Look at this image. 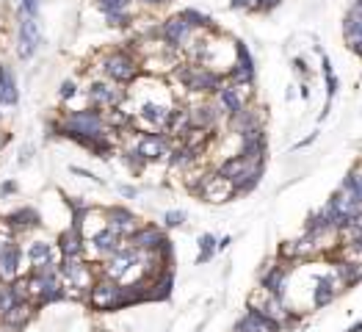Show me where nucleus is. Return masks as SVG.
I'll return each mask as SVG.
<instances>
[{"label":"nucleus","mask_w":362,"mask_h":332,"mask_svg":"<svg viewBox=\"0 0 362 332\" xmlns=\"http://www.w3.org/2000/svg\"><path fill=\"white\" fill-rule=\"evenodd\" d=\"M14 189H17V186H14V183H6V186H0V194H12V191H14Z\"/></svg>","instance_id":"c9c22d12"},{"label":"nucleus","mask_w":362,"mask_h":332,"mask_svg":"<svg viewBox=\"0 0 362 332\" xmlns=\"http://www.w3.org/2000/svg\"><path fill=\"white\" fill-rule=\"evenodd\" d=\"M356 6H359V9H362V0H356Z\"/></svg>","instance_id":"4c0bfd02"},{"label":"nucleus","mask_w":362,"mask_h":332,"mask_svg":"<svg viewBox=\"0 0 362 332\" xmlns=\"http://www.w3.org/2000/svg\"><path fill=\"white\" fill-rule=\"evenodd\" d=\"M130 0H97V6L105 12V14H116V12H125Z\"/></svg>","instance_id":"c85d7f7f"},{"label":"nucleus","mask_w":362,"mask_h":332,"mask_svg":"<svg viewBox=\"0 0 362 332\" xmlns=\"http://www.w3.org/2000/svg\"><path fill=\"white\" fill-rule=\"evenodd\" d=\"M36 225H39V214L34 208H20L6 216V227H12V230H31Z\"/></svg>","instance_id":"393cba45"},{"label":"nucleus","mask_w":362,"mask_h":332,"mask_svg":"<svg viewBox=\"0 0 362 332\" xmlns=\"http://www.w3.org/2000/svg\"><path fill=\"white\" fill-rule=\"evenodd\" d=\"M219 119V111L213 105H197L189 111V125L191 127H200V130H211Z\"/></svg>","instance_id":"4be33fe9"},{"label":"nucleus","mask_w":362,"mask_h":332,"mask_svg":"<svg viewBox=\"0 0 362 332\" xmlns=\"http://www.w3.org/2000/svg\"><path fill=\"white\" fill-rule=\"evenodd\" d=\"M323 75H326V94H329V100L334 97V92H337V78H334V72H332V64H329V59L323 56Z\"/></svg>","instance_id":"c756f323"},{"label":"nucleus","mask_w":362,"mask_h":332,"mask_svg":"<svg viewBox=\"0 0 362 332\" xmlns=\"http://www.w3.org/2000/svg\"><path fill=\"white\" fill-rule=\"evenodd\" d=\"M194 191H197L202 200H208V203H227V200H233V197H235L233 183H230V180H224L219 172H216V175L202 178V183H200Z\"/></svg>","instance_id":"423d86ee"},{"label":"nucleus","mask_w":362,"mask_h":332,"mask_svg":"<svg viewBox=\"0 0 362 332\" xmlns=\"http://www.w3.org/2000/svg\"><path fill=\"white\" fill-rule=\"evenodd\" d=\"M17 81L9 67H0V105H14L17 103Z\"/></svg>","instance_id":"5701e85b"},{"label":"nucleus","mask_w":362,"mask_h":332,"mask_svg":"<svg viewBox=\"0 0 362 332\" xmlns=\"http://www.w3.org/2000/svg\"><path fill=\"white\" fill-rule=\"evenodd\" d=\"M94 332H108V329H94Z\"/></svg>","instance_id":"58836bf2"},{"label":"nucleus","mask_w":362,"mask_h":332,"mask_svg":"<svg viewBox=\"0 0 362 332\" xmlns=\"http://www.w3.org/2000/svg\"><path fill=\"white\" fill-rule=\"evenodd\" d=\"M58 133L67 136V138H75L78 144L86 147L89 141L108 136V125H105V116L97 108H83V111L67 114L58 125Z\"/></svg>","instance_id":"f257e3e1"},{"label":"nucleus","mask_w":362,"mask_h":332,"mask_svg":"<svg viewBox=\"0 0 362 332\" xmlns=\"http://www.w3.org/2000/svg\"><path fill=\"white\" fill-rule=\"evenodd\" d=\"M169 114H171V108H169L166 103H147V105H141V111H138V116H141L147 125H152V127H166Z\"/></svg>","instance_id":"aec40b11"},{"label":"nucleus","mask_w":362,"mask_h":332,"mask_svg":"<svg viewBox=\"0 0 362 332\" xmlns=\"http://www.w3.org/2000/svg\"><path fill=\"white\" fill-rule=\"evenodd\" d=\"M169 163L171 166H189V163H194V152L189 149V147H174V149H169Z\"/></svg>","instance_id":"bb28decb"},{"label":"nucleus","mask_w":362,"mask_h":332,"mask_svg":"<svg viewBox=\"0 0 362 332\" xmlns=\"http://www.w3.org/2000/svg\"><path fill=\"white\" fill-rule=\"evenodd\" d=\"M75 92H78V89H75V83H72V81H64V83H61V97H64V100L75 97Z\"/></svg>","instance_id":"473e14b6"},{"label":"nucleus","mask_w":362,"mask_h":332,"mask_svg":"<svg viewBox=\"0 0 362 332\" xmlns=\"http://www.w3.org/2000/svg\"><path fill=\"white\" fill-rule=\"evenodd\" d=\"M233 332H282V329H279V324H274L271 318H266L260 310L249 307V310L238 318V324L233 326Z\"/></svg>","instance_id":"1a4fd4ad"},{"label":"nucleus","mask_w":362,"mask_h":332,"mask_svg":"<svg viewBox=\"0 0 362 332\" xmlns=\"http://www.w3.org/2000/svg\"><path fill=\"white\" fill-rule=\"evenodd\" d=\"M216 94H219L222 108H224L230 116H235L238 111H244V108H246V103H244V97H241L238 86H224V83H222V89H219Z\"/></svg>","instance_id":"412c9836"},{"label":"nucleus","mask_w":362,"mask_h":332,"mask_svg":"<svg viewBox=\"0 0 362 332\" xmlns=\"http://www.w3.org/2000/svg\"><path fill=\"white\" fill-rule=\"evenodd\" d=\"M89 100L94 105H103V108H116L125 100V92L114 89L111 83H92L89 86Z\"/></svg>","instance_id":"2eb2a0df"},{"label":"nucleus","mask_w":362,"mask_h":332,"mask_svg":"<svg viewBox=\"0 0 362 332\" xmlns=\"http://www.w3.org/2000/svg\"><path fill=\"white\" fill-rule=\"evenodd\" d=\"M340 291H343V282H340V277H337V274H326V277H321V280H318V285H315V296H312L315 307L329 304V302H332Z\"/></svg>","instance_id":"6ab92c4d"},{"label":"nucleus","mask_w":362,"mask_h":332,"mask_svg":"<svg viewBox=\"0 0 362 332\" xmlns=\"http://www.w3.org/2000/svg\"><path fill=\"white\" fill-rule=\"evenodd\" d=\"M31 315H34L31 302H17L3 318H0V324H9V326H14V329H23V326L31 321Z\"/></svg>","instance_id":"b1692460"},{"label":"nucleus","mask_w":362,"mask_h":332,"mask_svg":"<svg viewBox=\"0 0 362 332\" xmlns=\"http://www.w3.org/2000/svg\"><path fill=\"white\" fill-rule=\"evenodd\" d=\"M260 285H263V291L268 293V296H274V299H285V285H288V271L282 269V266H271L266 274H263V280H260Z\"/></svg>","instance_id":"dca6fc26"},{"label":"nucleus","mask_w":362,"mask_h":332,"mask_svg":"<svg viewBox=\"0 0 362 332\" xmlns=\"http://www.w3.org/2000/svg\"><path fill=\"white\" fill-rule=\"evenodd\" d=\"M163 222H166V227H180V225H186V214L183 211H169L163 216Z\"/></svg>","instance_id":"7c9ffc66"},{"label":"nucleus","mask_w":362,"mask_h":332,"mask_svg":"<svg viewBox=\"0 0 362 332\" xmlns=\"http://www.w3.org/2000/svg\"><path fill=\"white\" fill-rule=\"evenodd\" d=\"M169 149H171V144H169V138H166L163 133H144V136L138 138V144H136L133 152L147 163V160H160V158H166Z\"/></svg>","instance_id":"0eeeda50"},{"label":"nucleus","mask_w":362,"mask_h":332,"mask_svg":"<svg viewBox=\"0 0 362 332\" xmlns=\"http://www.w3.org/2000/svg\"><path fill=\"white\" fill-rule=\"evenodd\" d=\"M144 3H166V0H144Z\"/></svg>","instance_id":"e433bc0d"},{"label":"nucleus","mask_w":362,"mask_h":332,"mask_svg":"<svg viewBox=\"0 0 362 332\" xmlns=\"http://www.w3.org/2000/svg\"><path fill=\"white\" fill-rule=\"evenodd\" d=\"M50 258H53V247H50V244H45V241H34V244L28 247V260H31L34 266L50 263Z\"/></svg>","instance_id":"a878e982"},{"label":"nucleus","mask_w":362,"mask_h":332,"mask_svg":"<svg viewBox=\"0 0 362 332\" xmlns=\"http://www.w3.org/2000/svg\"><path fill=\"white\" fill-rule=\"evenodd\" d=\"M105 216H108V225H105V227H111V230H114L119 238H125V241H127V238H130V236L141 227V225H138V219H136L127 208H111Z\"/></svg>","instance_id":"9d476101"},{"label":"nucleus","mask_w":362,"mask_h":332,"mask_svg":"<svg viewBox=\"0 0 362 332\" xmlns=\"http://www.w3.org/2000/svg\"><path fill=\"white\" fill-rule=\"evenodd\" d=\"M39 45H42V37H39V25H36V20H34V17L23 20V25H20V48H17L20 59L28 61V59L39 50Z\"/></svg>","instance_id":"f8f14e48"},{"label":"nucleus","mask_w":362,"mask_h":332,"mask_svg":"<svg viewBox=\"0 0 362 332\" xmlns=\"http://www.w3.org/2000/svg\"><path fill=\"white\" fill-rule=\"evenodd\" d=\"M119 191H122V194H125V197H136V189H133V186H122V189H119Z\"/></svg>","instance_id":"f704fd0d"},{"label":"nucleus","mask_w":362,"mask_h":332,"mask_svg":"<svg viewBox=\"0 0 362 332\" xmlns=\"http://www.w3.org/2000/svg\"><path fill=\"white\" fill-rule=\"evenodd\" d=\"M233 81L241 86H249L255 78V61L249 56V50L244 48V42H235V64H233Z\"/></svg>","instance_id":"ddd939ff"},{"label":"nucleus","mask_w":362,"mask_h":332,"mask_svg":"<svg viewBox=\"0 0 362 332\" xmlns=\"http://www.w3.org/2000/svg\"><path fill=\"white\" fill-rule=\"evenodd\" d=\"M233 6H235V9H252L255 0H233Z\"/></svg>","instance_id":"72a5a7b5"},{"label":"nucleus","mask_w":362,"mask_h":332,"mask_svg":"<svg viewBox=\"0 0 362 332\" xmlns=\"http://www.w3.org/2000/svg\"><path fill=\"white\" fill-rule=\"evenodd\" d=\"M86 293H89V307L97 313H111V310L125 307V288L116 280L100 277V280H94V285Z\"/></svg>","instance_id":"f03ea898"},{"label":"nucleus","mask_w":362,"mask_h":332,"mask_svg":"<svg viewBox=\"0 0 362 332\" xmlns=\"http://www.w3.org/2000/svg\"><path fill=\"white\" fill-rule=\"evenodd\" d=\"M213 252H216V238L211 233H205L200 238V258H197V263H208L213 258Z\"/></svg>","instance_id":"cd10ccee"},{"label":"nucleus","mask_w":362,"mask_h":332,"mask_svg":"<svg viewBox=\"0 0 362 332\" xmlns=\"http://www.w3.org/2000/svg\"><path fill=\"white\" fill-rule=\"evenodd\" d=\"M103 72L114 81V83H133L138 78V61L130 53H111L103 61Z\"/></svg>","instance_id":"7ed1b4c3"},{"label":"nucleus","mask_w":362,"mask_h":332,"mask_svg":"<svg viewBox=\"0 0 362 332\" xmlns=\"http://www.w3.org/2000/svg\"><path fill=\"white\" fill-rule=\"evenodd\" d=\"M58 249H61L64 260H78V258H83V233L75 230V227L64 230L61 238H58Z\"/></svg>","instance_id":"f3484780"},{"label":"nucleus","mask_w":362,"mask_h":332,"mask_svg":"<svg viewBox=\"0 0 362 332\" xmlns=\"http://www.w3.org/2000/svg\"><path fill=\"white\" fill-rule=\"evenodd\" d=\"M177 78L191 92H219L222 89V75L213 70H205V67H183L177 72Z\"/></svg>","instance_id":"20e7f679"},{"label":"nucleus","mask_w":362,"mask_h":332,"mask_svg":"<svg viewBox=\"0 0 362 332\" xmlns=\"http://www.w3.org/2000/svg\"><path fill=\"white\" fill-rule=\"evenodd\" d=\"M127 244H130L136 252H158V249L166 244V236H163V230L155 227V225H141V227L127 238Z\"/></svg>","instance_id":"6e6552de"},{"label":"nucleus","mask_w":362,"mask_h":332,"mask_svg":"<svg viewBox=\"0 0 362 332\" xmlns=\"http://www.w3.org/2000/svg\"><path fill=\"white\" fill-rule=\"evenodd\" d=\"M20 258H23V249L14 241H9L0 249V282H12L20 277Z\"/></svg>","instance_id":"9b49d317"},{"label":"nucleus","mask_w":362,"mask_h":332,"mask_svg":"<svg viewBox=\"0 0 362 332\" xmlns=\"http://www.w3.org/2000/svg\"><path fill=\"white\" fill-rule=\"evenodd\" d=\"M92 244H94V252H97V255H103V258H111L114 252H119V249L125 247V238H119V236H116L111 227H103L100 233H94Z\"/></svg>","instance_id":"a211bd4d"},{"label":"nucleus","mask_w":362,"mask_h":332,"mask_svg":"<svg viewBox=\"0 0 362 332\" xmlns=\"http://www.w3.org/2000/svg\"><path fill=\"white\" fill-rule=\"evenodd\" d=\"M191 31H194V28H191L183 17H171V20H166V23H163L160 37H163V39H166V45H171V48H183V45L189 42Z\"/></svg>","instance_id":"4468645a"},{"label":"nucleus","mask_w":362,"mask_h":332,"mask_svg":"<svg viewBox=\"0 0 362 332\" xmlns=\"http://www.w3.org/2000/svg\"><path fill=\"white\" fill-rule=\"evenodd\" d=\"M138 263V252L127 244V247H122L119 252H114L108 260H105V269H103V277H108V280H116V282H122L125 277H127V271L133 269Z\"/></svg>","instance_id":"39448f33"},{"label":"nucleus","mask_w":362,"mask_h":332,"mask_svg":"<svg viewBox=\"0 0 362 332\" xmlns=\"http://www.w3.org/2000/svg\"><path fill=\"white\" fill-rule=\"evenodd\" d=\"M130 17L125 12H116V14H108V25H127Z\"/></svg>","instance_id":"2f4dec72"}]
</instances>
